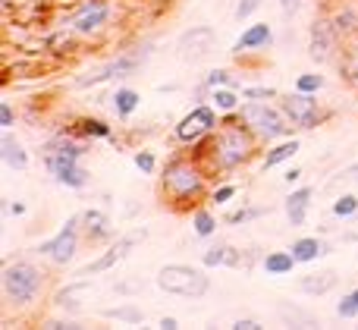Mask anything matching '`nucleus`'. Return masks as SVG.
I'll list each match as a JSON object with an SVG mask.
<instances>
[{"label": "nucleus", "instance_id": "1", "mask_svg": "<svg viewBox=\"0 0 358 330\" xmlns=\"http://www.w3.org/2000/svg\"><path fill=\"white\" fill-rule=\"evenodd\" d=\"M255 151H258V138H255V132L236 113V117H223V123L204 142H198L195 155L204 161L210 176H223V173L239 170L242 164H248Z\"/></svg>", "mask_w": 358, "mask_h": 330}, {"label": "nucleus", "instance_id": "2", "mask_svg": "<svg viewBox=\"0 0 358 330\" xmlns=\"http://www.w3.org/2000/svg\"><path fill=\"white\" fill-rule=\"evenodd\" d=\"M210 170L198 155H176L167 161L157 180V195L173 211H195L201 199L208 195Z\"/></svg>", "mask_w": 358, "mask_h": 330}, {"label": "nucleus", "instance_id": "3", "mask_svg": "<svg viewBox=\"0 0 358 330\" xmlns=\"http://www.w3.org/2000/svg\"><path fill=\"white\" fill-rule=\"evenodd\" d=\"M44 283H48L44 271L35 261H25V258L6 261L0 271V293H3V302L10 308H31L41 299Z\"/></svg>", "mask_w": 358, "mask_h": 330}, {"label": "nucleus", "instance_id": "4", "mask_svg": "<svg viewBox=\"0 0 358 330\" xmlns=\"http://www.w3.org/2000/svg\"><path fill=\"white\" fill-rule=\"evenodd\" d=\"M239 117H242V123L255 132L258 142H280L283 136L292 132V123L286 120L283 107L273 104V101H245Z\"/></svg>", "mask_w": 358, "mask_h": 330}, {"label": "nucleus", "instance_id": "5", "mask_svg": "<svg viewBox=\"0 0 358 330\" xmlns=\"http://www.w3.org/2000/svg\"><path fill=\"white\" fill-rule=\"evenodd\" d=\"M157 289L167 296H182V299H201L210 289V277L192 264H164L157 271Z\"/></svg>", "mask_w": 358, "mask_h": 330}, {"label": "nucleus", "instance_id": "6", "mask_svg": "<svg viewBox=\"0 0 358 330\" xmlns=\"http://www.w3.org/2000/svg\"><path fill=\"white\" fill-rule=\"evenodd\" d=\"M113 19V0H79L69 10L66 31H73L76 38H92L110 25Z\"/></svg>", "mask_w": 358, "mask_h": 330}, {"label": "nucleus", "instance_id": "7", "mask_svg": "<svg viewBox=\"0 0 358 330\" xmlns=\"http://www.w3.org/2000/svg\"><path fill=\"white\" fill-rule=\"evenodd\" d=\"M82 236H85V233H82V214H73V217H66V224H63L48 243L38 245V252H41L50 264L66 268V264L76 261V255H79Z\"/></svg>", "mask_w": 358, "mask_h": 330}, {"label": "nucleus", "instance_id": "8", "mask_svg": "<svg viewBox=\"0 0 358 330\" xmlns=\"http://www.w3.org/2000/svg\"><path fill=\"white\" fill-rule=\"evenodd\" d=\"M280 107H283L286 120L292 123V129H315L327 120V110L317 104L315 94H305V92H289V94H280Z\"/></svg>", "mask_w": 358, "mask_h": 330}, {"label": "nucleus", "instance_id": "9", "mask_svg": "<svg viewBox=\"0 0 358 330\" xmlns=\"http://www.w3.org/2000/svg\"><path fill=\"white\" fill-rule=\"evenodd\" d=\"M217 107L214 104H198V107H192L189 113H185L182 120L176 123V129H173V136H176V142L179 145H198V142H204V138L210 136V132L220 126V117H217Z\"/></svg>", "mask_w": 358, "mask_h": 330}, {"label": "nucleus", "instance_id": "10", "mask_svg": "<svg viewBox=\"0 0 358 330\" xmlns=\"http://www.w3.org/2000/svg\"><path fill=\"white\" fill-rule=\"evenodd\" d=\"M340 41H343V35L336 31V25H334V19H315L311 22V31H308V50H311V60L315 63H327V60H334L336 57V48H340Z\"/></svg>", "mask_w": 358, "mask_h": 330}, {"label": "nucleus", "instance_id": "11", "mask_svg": "<svg viewBox=\"0 0 358 330\" xmlns=\"http://www.w3.org/2000/svg\"><path fill=\"white\" fill-rule=\"evenodd\" d=\"M142 57L145 54H123V57H117V60L98 66L94 73L79 76V79H76V88H94V85H104V82H110V79H120V76H129L132 69H138Z\"/></svg>", "mask_w": 358, "mask_h": 330}, {"label": "nucleus", "instance_id": "12", "mask_svg": "<svg viewBox=\"0 0 358 330\" xmlns=\"http://www.w3.org/2000/svg\"><path fill=\"white\" fill-rule=\"evenodd\" d=\"M85 145L76 142V138L69 136H54L48 145L41 148V157H44V167H50V164H79L82 157H85Z\"/></svg>", "mask_w": 358, "mask_h": 330}, {"label": "nucleus", "instance_id": "13", "mask_svg": "<svg viewBox=\"0 0 358 330\" xmlns=\"http://www.w3.org/2000/svg\"><path fill=\"white\" fill-rule=\"evenodd\" d=\"M145 233H129V236H123V239H117V243L110 245V249L104 252L101 258H94L92 264H85L82 268V274H101V271H110V268H117L123 258H129V252L136 249V243L142 239Z\"/></svg>", "mask_w": 358, "mask_h": 330}, {"label": "nucleus", "instance_id": "14", "mask_svg": "<svg viewBox=\"0 0 358 330\" xmlns=\"http://www.w3.org/2000/svg\"><path fill=\"white\" fill-rule=\"evenodd\" d=\"M214 29L210 25H195V29H189L182 38H179V54H182V60H198V57L210 54L214 50Z\"/></svg>", "mask_w": 358, "mask_h": 330}, {"label": "nucleus", "instance_id": "15", "mask_svg": "<svg viewBox=\"0 0 358 330\" xmlns=\"http://www.w3.org/2000/svg\"><path fill=\"white\" fill-rule=\"evenodd\" d=\"M273 44V29L267 22H255L236 38L233 44V54L236 57H245V54H255V50H264Z\"/></svg>", "mask_w": 358, "mask_h": 330}, {"label": "nucleus", "instance_id": "16", "mask_svg": "<svg viewBox=\"0 0 358 330\" xmlns=\"http://www.w3.org/2000/svg\"><path fill=\"white\" fill-rule=\"evenodd\" d=\"M82 233H85L88 243H107V239L113 236V227H110V217H107L104 211H98V208H92V211L82 214Z\"/></svg>", "mask_w": 358, "mask_h": 330}, {"label": "nucleus", "instance_id": "17", "mask_svg": "<svg viewBox=\"0 0 358 330\" xmlns=\"http://www.w3.org/2000/svg\"><path fill=\"white\" fill-rule=\"evenodd\" d=\"M311 199H315V189L311 186H302V189H296V192H289L283 208H286V220H289L292 227H302L305 220H308Z\"/></svg>", "mask_w": 358, "mask_h": 330}, {"label": "nucleus", "instance_id": "18", "mask_svg": "<svg viewBox=\"0 0 358 330\" xmlns=\"http://www.w3.org/2000/svg\"><path fill=\"white\" fill-rule=\"evenodd\" d=\"M0 161H3L10 170L29 167V151H25V145L19 142L10 129H3V136H0Z\"/></svg>", "mask_w": 358, "mask_h": 330}, {"label": "nucleus", "instance_id": "19", "mask_svg": "<svg viewBox=\"0 0 358 330\" xmlns=\"http://www.w3.org/2000/svg\"><path fill=\"white\" fill-rule=\"evenodd\" d=\"M48 170H50V176L66 189H85L88 182H92V173H88L82 164H50Z\"/></svg>", "mask_w": 358, "mask_h": 330}, {"label": "nucleus", "instance_id": "20", "mask_svg": "<svg viewBox=\"0 0 358 330\" xmlns=\"http://www.w3.org/2000/svg\"><path fill=\"white\" fill-rule=\"evenodd\" d=\"M92 289V280H76V283H66L63 289H57L54 296V306L60 308V312H79L82 308V296Z\"/></svg>", "mask_w": 358, "mask_h": 330}, {"label": "nucleus", "instance_id": "21", "mask_svg": "<svg viewBox=\"0 0 358 330\" xmlns=\"http://www.w3.org/2000/svg\"><path fill=\"white\" fill-rule=\"evenodd\" d=\"M299 138H283V142H273L271 148L264 151V161H261V170H273V167H280V164H286V161H292V157L299 155Z\"/></svg>", "mask_w": 358, "mask_h": 330}, {"label": "nucleus", "instance_id": "22", "mask_svg": "<svg viewBox=\"0 0 358 330\" xmlns=\"http://www.w3.org/2000/svg\"><path fill=\"white\" fill-rule=\"evenodd\" d=\"M336 283H340V277L334 271H315V274H305L299 280V289L305 296H327L330 289H336Z\"/></svg>", "mask_w": 358, "mask_h": 330}, {"label": "nucleus", "instance_id": "23", "mask_svg": "<svg viewBox=\"0 0 358 330\" xmlns=\"http://www.w3.org/2000/svg\"><path fill=\"white\" fill-rule=\"evenodd\" d=\"M289 252L296 255L299 264H311V261H317V258L327 252V245H324L317 236H302V239H296V243L289 245Z\"/></svg>", "mask_w": 358, "mask_h": 330}, {"label": "nucleus", "instance_id": "24", "mask_svg": "<svg viewBox=\"0 0 358 330\" xmlns=\"http://www.w3.org/2000/svg\"><path fill=\"white\" fill-rule=\"evenodd\" d=\"M138 104H142V94H138L136 88L120 85L117 92H113V110H117L120 120H129L132 113L138 110Z\"/></svg>", "mask_w": 358, "mask_h": 330}, {"label": "nucleus", "instance_id": "25", "mask_svg": "<svg viewBox=\"0 0 358 330\" xmlns=\"http://www.w3.org/2000/svg\"><path fill=\"white\" fill-rule=\"evenodd\" d=\"M210 104H214L223 117H236V113L242 110V104H245V101L239 98V92H236V88H214V92H210Z\"/></svg>", "mask_w": 358, "mask_h": 330}, {"label": "nucleus", "instance_id": "26", "mask_svg": "<svg viewBox=\"0 0 358 330\" xmlns=\"http://www.w3.org/2000/svg\"><path fill=\"white\" fill-rule=\"evenodd\" d=\"M264 271L271 277H286V274H292V271H296V255H292V252H267L264 255Z\"/></svg>", "mask_w": 358, "mask_h": 330}, {"label": "nucleus", "instance_id": "27", "mask_svg": "<svg viewBox=\"0 0 358 330\" xmlns=\"http://www.w3.org/2000/svg\"><path fill=\"white\" fill-rule=\"evenodd\" d=\"M101 318L120 321V324H129V327L145 324V312L138 306H132V302H126V306H117V308H104V312H101Z\"/></svg>", "mask_w": 358, "mask_h": 330}, {"label": "nucleus", "instance_id": "28", "mask_svg": "<svg viewBox=\"0 0 358 330\" xmlns=\"http://www.w3.org/2000/svg\"><path fill=\"white\" fill-rule=\"evenodd\" d=\"M334 25H336V31H340L343 38H349V35H358V10H355V3H343L340 10L334 13Z\"/></svg>", "mask_w": 358, "mask_h": 330}, {"label": "nucleus", "instance_id": "29", "mask_svg": "<svg viewBox=\"0 0 358 330\" xmlns=\"http://www.w3.org/2000/svg\"><path fill=\"white\" fill-rule=\"evenodd\" d=\"M76 132H79V136H85V138H104V142H110V138H113V129L104 123V120H98V117L76 120Z\"/></svg>", "mask_w": 358, "mask_h": 330}, {"label": "nucleus", "instance_id": "30", "mask_svg": "<svg viewBox=\"0 0 358 330\" xmlns=\"http://www.w3.org/2000/svg\"><path fill=\"white\" fill-rule=\"evenodd\" d=\"M192 230H195L198 239H210L217 233V217L208 208H195V211H192Z\"/></svg>", "mask_w": 358, "mask_h": 330}, {"label": "nucleus", "instance_id": "31", "mask_svg": "<svg viewBox=\"0 0 358 330\" xmlns=\"http://www.w3.org/2000/svg\"><path fill=\"white\" fill-rule=\"evenodd\" d=\"M340 73L343 79L349 82V85L358 92V41L352 44L349 50H343V60H340Z\"/></svg>", "mask_w": 358, "mask_h": 330}, {"label": "nucleus", "instance_id": "32", "mask_svg": "<svg viewBox=\"0 0 358 330\" xmlns=\"http://www.w3.org/2000/svg\"><path fill=\"white\" fill-rule=\"evenodd\" d=\"M236 85H239V82H236V76L229 73V69H210L201 82L204 92H214V88H236Z\"/></svg>", "mask_w": 358, "mask_h": 330}, {"label": "nucleus", "instance_id": "33", "mask_svg": "<svg viewBox=\"0 0 358 330\" xmlns=\"http://www.w3.org/2000/svg\"><path fill=\"white\" fill-rule=\"evenodd\" d=\"M334 217L336 220H352V217H358V195H352V192H346V195H340V199L334 201Z\"/></svg>", "mask_w": 358, "mask_h": 330}, {"label": "nucleus", "instance_id": "34", "mask_svg": "<svg viewBox=\"0 0 358 330\" xmlns=\"http://www.w3.org/2000/svg\"><path fill=\"white\" fill-rule=\"evenodd\" d=\"M227 255H229V245H210V249L208 252H204V255H201V264H204V268H227Z\"/></svg>", "mask_w": 358, "mask_h": 330}, {"label": "nucleus", "instance_id": "35", "mask_svg": "<svg viewBox=\"0 0 358 330\" xmlns=\"http://www.w3.org/2000/svg\"><path fill=\"white\" fill-rule=\"evenodd\" d=\"M324 76H317V73H302V76H296V92H305V94H317L324 88Z\"/></svg>", "mask_w": 358, "mask_h": 330}, {"label": "nucleus", "instance_id": "36", "mask_svg": "<svg viewBox=\"0 0 358 330\" xmlns=\"http://www.w3.org/2000/svg\"><path fill=\"white\" fill-rule=\"evenodd\" d=\"M283 321H289V324H308V327L317 324L315 315H311V312H302V308L289 306V302H283Z\"/></svg>", "mask_w": 358, "mask_h": 330}, {"label": "nucleus", "instance_id": "37", "mask_svg": "<svg viewBox=\"0 0 358 330\" xmlns=\"http://www.w3.org/2000/svg\"><path fill=\"white\" fill-rule=\"evenodd\" d=\"M233 199H236V186H233V182H223V186H217L214 192H210V205H217V208H227Z\"/></svg>", "mask_w": 358, "mask_h": 330}, {"label": "nucleus", "instance_id": "38", "mask_svg": "<svg viewBox=\"0 0 358 330\" xmlns=\"http://www.w3.org/2000/svg\"><path fill=\"white\" fill-rule=\"evenodd\" d=\"M336 315H340V318H346V321H355L358 318V299H355L352 293H346L340 302H336Z\"/></svg>", "mask_w": 358, "mask_h": 330}, {"label": "nucleus", "instance_id": "39", "mask_svg": "<svg viewBox=\"0 0 358 330\" xmlns=\"http://www.w3.org/2000/svg\"><path fill=\"white\" fill-rule=\"evenodd\" d=\"M261 3H264V0H239V3H236V22H248V19H252V13H258L261 10Z\"/></svg>", "mask_w": 358, "mask_h": 330}, {"label": "nucleus", "instance_id": "40", "mask_svg": "<svg viewBox=\"0 0 358 330\" xmlns=\"http://www.w3.org/2000/svg\"><path fill=\"white\" fill-rule=\"evenodd\" d=\"M242 98H245V101H273V98H277V88L245 85V88H242Z\"/></svg>", "mask_w": 358, "mask_h": 330}, {"label": "nucleus", "instance_id": "41", "mask_svg": "<svg viewBox=\"0 0 358 330\" xmlns=\"http://www.w3.org/2000/svg\"><path fill=\"white\" fill-rule=\"evenodd\" d=\"M132 161H136V167L142 170L145 176H151V173L157 170V157L151 155V151H145V148H142V151H136V157H132Z\"/></svg>", "mask_w": 358, "mask_h": 330}, {"label": "nucleus", "instance_id": "42", "mask_svg": "<svg viewBox=\"0 0 358 330\" xmlns=\"http://www.w3.org/2000/svg\"><path fill=\"white\" fill-rule=\"evenodd\" d=\"M261 214H264V211H255V208H239V211L227 214V224L236 227V224H242V220H248V217H261Z\"/></svg>", "mask_w": 358, "mask_h": 330}, {"label": "nucleus", "instance_id": "43", "mask_svg": "<svg viewBox=\"0 0 358 330\" xmlns=\"http://www.w3.org/2000/svg\"><path fill=\"white\" fill-rule=\"evenodd\" d=\"M13 120H16V113H13L10 101H0V126H3V129H10Z\"/></svg>", "mask_w": 358, "mask_h": 330}, {"label": "nucleus", "instance_id": "44", "mask_svg": "<svg viewBox=\"0 0 358 330\" xmlns=\"http://www.w3.org/2000/svg\"><path fill=\"white\" fill-rule=\"evenodd\" d=\"M258 327H261V324H258L255 318H239V321L233 324V330H258Z\"/></svg>", "mask_w": 358, "mask_h": 330}, {"label": "nucleus", "instance_id": "45", "mask_svg": "<svg viewBox=\"0 0 358 330\" xmlns=\"http://www.w3.org/2000/svg\"><path fill=\"white\" fill-rule=\"evenodd\" d=\"M299 3H302V0H280V6H283L286 16H296V13H299Z\"/></svg>", "mask_w": 358, "mask_h": 330}, {"label": "nucleus", "instance_id": "46", "mask_svg": "<svg viewBox=\"0 0 358 330\" xmlns=\"http://www.w3.org/2000/svg\"><path fill=\"white\" fill-rule=\"evenodd\" d=\"M117 293H138V289H142V283H117Z\"/></svg>", "mask_w": 358, "mask_h": 330}, {"label": "nucleus", "instance_id": "47", "mask_svg": "<svg viewBox=\"0 0 358 330\" xmlns=\"http://www.w3.org/2000/svg\"><path fill=\"white\" fill-rule=\"evenodd\" d=\"M161 327H164V330H176V327H179V321L167 315V318H161Z\"/></svg>", "mask_w": 358, "mask_h": 330}, {"label": "nucleus", "instance_id": "48", "mask_svg": "<svg viewBox=\"0 0 358 330\" xmlns=\"http://www.w3.org/2000/svg\"><path fill=\"white\" fill-rule=\"evenodd\" d=\"M299 176H302V170H286L283 180H286V182H299Z\"/></svg>", "mask_w": 358, "mask_h": 330}, {"label": "nucleus", "instance_id": "49", "mask_svg": "<svg viewBox=\"0 0 358 330\" xmlns=\"http://www.w3.org/2000/svg\"><path fill=\"white\" fill-rule=\"evenodd\" d=\"M10 211L19 217V214H25V205H22V201H13V205H10Z\"/></svg>", "mask_w": 358, "mask_h": 330}, {"label": "nucleus", "instance_id": "50", "mask_svg": "<svg viewBox=\"0 0 358 330\" xmlns=\"http://www.w3.org/2000/svg\"><path fill=\"white\" fill-rule=\"evenodd\" d=\"M346 176H358V164H352V167L346 170Z\"/></svg>", "mask_w": 358, "mask_h": 330}, {"label": "nucleus", "instance_id": "51", "mask_svg": "<svg viewBox=\"0 0 358 330\" xmlns=\"http://www.w3.org/2000/svg\"><path fill=\"white\" fill-rule=\"evenodd\" d=\"M352 296H355V299H358V287H355V289H352Z\"/></svg>", "mask_w": 358, "mask_h": 330}]
</instances>
